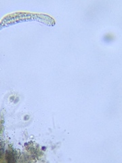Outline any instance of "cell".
<instances>
[{"instance_id": "cell-1", "label": "cell", "mask_w": 122, "mask_h": 163, "mask_svg": "<svg viewBox=\"0 0 122 163\" xmlns=\"http://www.w3.org/2000/svg\"><path fill=\"white\" fill-rule=\"evenodd\" d=\"M6 160L8 162H14L16 161V156L15 152L11 150H8L6 152Z\"/></svg>"}]
</instances>
